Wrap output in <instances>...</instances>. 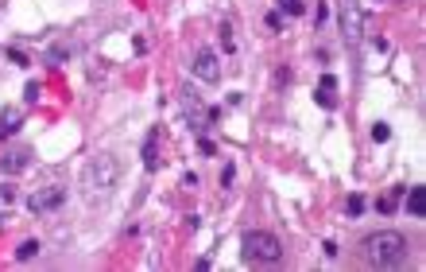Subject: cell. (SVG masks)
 Segmentation results:
<instances>
[{
  "instance_id": "1",
  "label": "cell",
  "mask_w": 426,
  "mask_h": 272,
  "mask_svg": "<svg viewBox=\"0 0 426 272\" xmlns=\"http://www.w3.org/2000/svg\"><path fill=\"white\" fill-rule=\"evenodd\" d=\"M120 183V160L109 152L93 156L90 163L82 168V187H85V198L90 203H101V198H109Z\"/></svg>"
},
{
  "instance_id": "2",
  "label": "cell",
  "mask_w": 426,
  "mask_h": 272,
  "mask_svg": "<svg viewBox=\"0 0 426 272\" xmlns=\"http://www.w3.org/2000/svg\"><path fill=\"white\" fill-rule=\"evenodd\" d=\"M407 249L411 245L399 230H380V233H372V238H364L360 257H364V264H372V268H395V264L407 261Z\"/></svg>"
},
{
  "instance_id": "3",
  "label": "cell",
  "mask_w": 426,
  "mask_h": 272,
  "mask_svg": "<svg viewBox=\"0 0 426 272\" xmlns=\"http://www.w3.org/2000/svg\"><path fill=\"white\" fill-rule=\"evenodd\" d=\"M244 261H260V264H279L283 261V241L268 230H248L244 233Z\"/></svg>"
},
{
  "instance_id": "4",
  "label": "cell",
  "mask_w": 426,
  "mask_h": 272,
  "mask_svg": "<svg viewBox=\"0 0 426 272\" xmlns=\"http://www.w3.org/2000/svg\"><path fill=\"white\" fill-rule=\"evenodd\" d=\"M337 20H341V32H345V39H349V47H357L360 32H364V12H360V4L357 0H341Z\"/></svg>"
},
{
  "instance_id": "5",
  "label": "cell",
  "mask_w": 426,
  "mask_h": 272,
  "mask_svg": "<svg viewBox=\"0 0 426 272\" xmlns=\"http://www.w3.org/2000/svg\"><path fill=\"white\" fill-rule=\"evenodd\" d=\"M62 203H66V187H43V191H35V195L27 198V210L31 214H50V210H59Z\"/></svg>"
},
{
  "instance_id": "6",
  "label": "cell",
  "mask_w": 426,
  "mask_h": 272,
  "mask_svg": "<svg viewBox=\"0 0 426 272\" xmlns=\"http://www.w3.org/2000/svg\"><path fill=\"white\" fill-rule=\"evenodd\" d=\"M194 78H201V82H218L221 78V59L209 47H201L198 55H194Z\"/></svg>"
},
{
  "instance_id": "7",
  "label": "cell",
  "mask_w": 426,
  "mask_h": 272,
  "mask_svg": "<svg viewBox=\"0 0 426 272\" xmlns=\"http://www.w3.org/2000/svg\"><path fill=\"white\" fill-rule=\"evenodd\" d=\"M334 90H337V78H334V74H322V82H318V94H314L322 109H334V105H337Z\"/></svg>"
},
{
  "instance_id": "8",
  "label": "cell",
  "mask_w": 426,
  "mask_h": 272,
  "mask_svg": "<svg viewBox=\"0 0 426 272\" xmlns=\"http://www.w3.org/2000/svg\"><path fill=\"white\" fill-rule=\"evenodd\" d=\"M407 195V214L411 218H423L426 214V187H411V191H403Z\"/></svg>"
},
{
  "instance_id": "9",
  "label": "cell",
  "mask_w": 426,
  "mask_h": 272,
  "mask_svg": "<svg viewBox=\"0 0 426 272\" xmlns=\"http://www.w3.org/2000/svg\"><path fill=\"white\" fill-rule=\"evenodd\" d=\"M143 168H148V171L159 168V132H155V128H151L148 140H143Z\"/></svg>"
},
{
  "instance_id": "10",
  "label": "cell",
  "mask_w": 426,
  "mask_h": 272,
  "mask_svg": "<svg viewBox=\"0 0 426 272\" xmlns=\"http://www.w3.org/2000/svg\"><path fill=\"white\" fill-rule=\"evenodd\" d=\"M0 168L8 171V175L24 171V168H27V152H8V156H0Z\"/></svg>"
},
{
  "instance_id": "11",
  "label": "cell",
  "mask_w": 426,
  "mask_h": 272,
  "mask_svg": "<svg viewBox=\"0 0 426 272\" xmlns=\"http://www.w3.org/2000/svg\"><path fill=\"white\" fill-rule=\"evenodd\" d=\"M20 128V117L16 113H0V140H4V136H12Z\"/></svg>"
},
{
  "instance_id": "12",
  "label": "cell",
  "mask_w": 426,
  "mask_h": 272,
  "mask_svg": "<svg viewBox=\"0 0 426 272\" xmlns=\"http://www.w3.org/2000/svg\"><path fill=\"white\" fill-rule=\"evenodd\" d=\"M35 253H39V241H24V245L16 249V261H31Z\"/></svg>"
},
{
  "instance_id": "13",
  "label": "cell",
  "mask_w": 426,
  "mask_h": 272,
  "mask_svg": "<svg viewBox=\"0 0 426 272\" xmlns=\"http://www.w3.org/2000/svg\"><path fill=\"white\" fill-rule=\"evenodd\" d=\"M403 191H407V187H395V191H392V195H388V198H380V203H376V206H380V210H384V214H388V210H395V198H399V195H403Z\"/></svg>"
},
{
  "instance_id": "14",
  "label": "cell",
  "mask_w": 426,
  "mask_h": 272,
  "mask_svg": "<svg viewBox=\"0 0 426 272\" xmlns=\"http://www.w3.org/2000/svg\"><path fill=\"white\" fill-rule=\"evenodd\" d=\"M39 94H43V86H39V82H27V90H24V102H31V105H35V102H39Z\"/></svg>"
},
{
  "instance_id": "15",
  "label": "cell",
  "mask_w": 426,
  "mask_h": 272,
  "mask_svg": "<svg viewBox=\"0 0 426 272\" xmlns=\"http://www.w3.org/2000/svg\"><path fill=\"white\" fill-rule=\"evenodd\" d=\"M47 59H50V67H62V59H70V51H66V47H55Z\"/></svg>"
},
{
  "instance_id": "16",
  "label": "cell",
  "mask_w": 426,
  "mask_h": 272,
  "mask_svg": "<svg viewBox=\"0 0 426 272\" xmlns=\"http://www.w3.org/2000/svg\"><path fill=\"white\" fill-rule=\"evenodd\" d=\"M388 136H392V128H388V125H372V140H376V144H384Z\"/></svg>"
},
{
  "instance_id": "17",
  "label": "cell",
  "mask_w": 426,
  "mask_h": 272,
  "mask_svg": "<svg viewBox=\"0 0 426 272\" xmlns=\"http://www.w3.org/2000/svg\"><path fill=\"white\" fill-rule=\"evenodd\" d=\"M279 4H283V12H291V16H299V12L306 8V4H302V0H279Z\"/></svg>"
},
{
  "instance_id": "18",
  "label": "cell",
  "mask_w": 426,
  "mask_h": 272,
  "mask_svg": "<svg viewBox=\"0 0 426 272\" xmlns=\"http://www.w3.org/2000/svg\"><path fill=\"white\" fill-rule=\"evenodd\" d=\"M360 210H364V198L353 195V198H349V214H360Z\"/></svg>"
},
{
  "instance_id": "19",
  "label": "cell",
  "mask_w": 426,
  "mask_h": 272,
  "mask_svg": "<svg viewBox=\"0 0 426 272\" xmlns=\"http://www.w3.org/2000/svg\"><path fill=\"white\" fill-rule=\"evenodd\" d=\"M0 198H4V203H12V187H0Z\"/></svg>"
}]
</instances>
